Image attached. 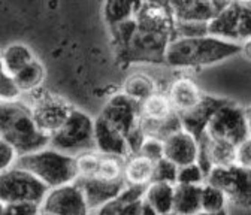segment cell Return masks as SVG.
Returning a JSON list of instances; mask_svg holds the SVG:
<instances>
[{
  "mask_svg": "<svg viewBox=\"0 0 251 215\" xmlns=\"http://www.w3.org/2000/svg\"><path fill=\"white\" fill-rule=\"evenodd\" d=\"M242 52V42L227 41L212 35L174 38L168 47L166 65L171 68H201Z\"/></svg>",
  "mask_w": 251,
  "mask_h": 215,
  "instance_id": "cell-1",
  "label": "cell"
},
{
  "mask_svg": "<svg viewBox=\"0 0 251 215\" xmlns=\"http://www.w3.org/2000/svg\"><path fill=\"white\" fill-rule=\"evenodd\" d=\"M2 139L15 146L20 156L47 148L51 135L45 133L31 112L28 103L23 100H2Z\"/></svg>",
  "mask_w": 251,
  "mask_h": 215,
  "instance_id": "cell-2",
  "label": "cell"
},
{
  "mask_svg": "<svg viewBox=\"0 0 251 215\" xmlns=\"http://www.w3.org/2000/svg\"><path fill=\"white\" fill-rule=\"evenodd\" d=\"M17 166L24 167L39 176L50 189L74 182L79 176L76 156L66 154L55 148H42L30 154L18 156Z\"/></svg>",
  "mask_w": 251,
  "mask_h": 215,
  "instance_id": "cell-3",
  "label": "cell"
},
{
  "mask_svg": "<svg viewBox=\"0 0 251 215\" xmlns=\"http://www.w3.org/2000/svg\"><path fill=\"white\" fill-rule=\"evenodd\" d=\"M100 115L105 117L126 136L132 156L139 154L141 146L147 139V135L142 129L141 102L121 91V93H115L109 97Z\"/></svg>",
  "mask_w": 251,
  "mask_h": 215,
  "instance_id": "cell-4",
  "label": "cell"
},
{
  "mask_svg": "<svg viewBox=\"0 0 251 215\" xmlns=\"http://www.w3.org/2000/svg\"><path fill=\"white\" fill-rule=\"evenodd\" d=\"M94 121L88 114L75 109L55 133L51 135L50 146L66 152L71 156H79L87 151L96 149L94 141Z\"/></svg>",
  "mask_w": 251,
  "mask_h": 215,
  "instance_id": "cell-5",
  "label": "cell"
},
{
  "mask_svg": "<svg viewBox=\"0 0 251 215\" xmlns=\"http://www.w3.org/2000/svg\"><path fill=\"white\" fill-rule=\"evenodd\" d=\"M50 186L39 176L24 167L14 165L2 170L0 176V200L2 203L12 202H38L42 203L50 191Z\"/></svg>",
  "mask_w": 251,
  "mask_h": 215,
  "instance_id": "cell-6",
  "label": "cell"
},
{
  "mask_svg": "<svg viewBox=\"0 0 251 215\" xmlns=\"http://www.w3.org/2000/svg\"><path fill=\"white\" fill-rule=\"evenodd\" d=\"M172 36L160 32H148V30L136 28V32L126 49L117 60L121 65L132 63H166L168 47Z\"/></svg>",
  "mask_w": 251,
  "mask_h": 215,
  "instance_id": "cell-7",
  "label": "cell"
},
{
  "mask_svg": "<svg viewBox=\"0 0 251 215\" xmlns=\"http://www.w3.org/2000/svg\"><path fill=\"white\" fill-rule=\"evenodd\" d=\"M206 182L222 189L229 202L239 208H251V169L238 163L214 166Z\"/></svg>",
  "mask_w": 251,
  "mask_h": 215,
  "instance_id": "cell-8",
  "label": "cell"
},
{
  "mask_svg": "<svg viewBox=\"0 0 251 215\" xmlns=\"http://www.w3.org/2000/svg\"><path fill=\"white\" fill-rule=\"evenodd\" d=\"M28 105L38 126L48 135L55 133L68 119L74 108L60 96L47 93L41 88L28 91Z\"/></svg>",
  "mask_w": 251,
  "mask_h": 215,
  "instance_id": "cell-9",
  "label": "cell"
},
{
  "mask_svg": "<svg viewBox=\"0 0 251 215\" xmlns=\"http://www.w3.org/2000/svg\"><path fill=\"white\" fill-rule=\"evenodd\" d=\"M206 133L214 139H226L235 145H239L250 136L247 109H242L239 105L227 100L212 115L206 127Z\"/></svg>",
  "mask_w": 251,
  "mask_h": 215,
  "instance_id": "cell-10",
  "label": "cell"
},
{
  "mask_svg": "<svg viewBox=\"0 0 251 215\" xmlns=\"http://www.w3.org/2000/svg\"><path fill=\"white\" fill-rule=\"evenodd\" d=\"M42 214L57 215H84L90 212L85 194L78 182H69L54 187L42 202Z\"/></svg>",
  "mask_w": 251,
  "mask_h": 215,
  "instance_id": "cell-11",
  "label": "cell"
},
{
  "mask_svg": "<svg viewBox=\"0 0 251 215\" xmlns=\"http://www.w3.org/2000/svg\"><path fill=\"white\" fill-rule=\"evenodd\" d=\"M78 186L82 189L88 208L90 211H98L102 208L105 203L117 197L123 189L127 186L126 178H118V179H108L103 176H82L79 175L76 179Z\"/></svg>",
  "mask_w": 251,
  "mask_h": 215,
  "instance_id": "cell-12",
  "label": "cell"
},
{
  "mask_svg": "<svg viewBox=\"0 0 251 215\" xmlns=\"http://www.w3.org/2000/svg\"><path fill=\"white\" fill-rule=\"evenodd\" d=\"M175 21L209 23L230 0H160Z\"/></svg>",
  "mask_w": 251,
  "mask_h": 215,
  "instance_id": "cell-13",
  "label": "cell"
},
{
  "mask_svg": "<svg viewBox=\"0 0 251 215\" xmlns=\"http://www.w3.org/2000/svg\"><path fill=\"white\" fill-rule=\"evenodd\" d=\"M236 146L226 139H214L203 135L199 141V159L198 163L203 169L205 175L211 172L214 166H229L236 163Z\"/></svg>",
  "mask_w": 251,
  "mask_h": 215,
  "instance_id": "cell-14",
  "label": "cell"
},
{
  "mask_svg": "<svg viewBox=\"0 0 251 215\" xmlns=\"http://www.w3.org/2000/svg\"><path fill=\"white\" fill-rule=\"evenodd\" d=\"M135 20L141 30L168 33L174 38L175 20L160 0H142L135 12Z\"/></svg>",
  "mask_w": 251,
  "mask_h": 215,
  "instance_id": "cell-15",
  "label": "cell"
},
{
  "mask_svg": "<svg viewBox=\"0 0 251 215\" xmlns=\"http://www.w3.org/2000/svg\"><path fill=\"white\" fill-rule=\"evenodd\" d=\"M226 102H227V99H220V97L203 95L198 105H195L193 108L187 109V111L178 112L181 117L182 127L190 132L192 135H195L198 138V141H201L203 138V135L206 133V127L209 124L212 115Z\"/></svg>",
  "mask_w": 251,
  "mask_h": 215,
  "instance_id": "cell-16",
  "label": "cell"
},
{
  "mask_svg": "<svg viewBox=\"0 0 251 215\" xmlns=\"http://www.w3.org/2000/svg\"><path fill=\"white\" fill-rule=\"evenodd\" d=\"M94 141H96V151H99L100 154L123 159H129L132 156L126 136L102 115L94 121Z\"/></svg>",
  "mask_w": 251,
  "mask_h": 215,
  "instance_id": "cell-17",
  "label": "cell"
},
{
  "mask_svg": "<svg viewBox=\"0 0 251 215\" xmlns=\"http://www.w3.org/2000/svg\"><path fill=\"white\" fill-rule=\"evenodd\" d=\"M165 157L179 167L196 163L199 159V141L188 130L181 129L163 141Z\"/></svg>",
  "mask_w": 251,
  "mask_h": 215,
  "instance_id": "cell-18",
  "label": "cell"
},
{
  "mask_svg": "<svg viewBox=\"0 0 251 215\" xmlns=\"http://www.w3.org/2000/svg\"><path fill=\"white\" fill-rule=\"evenodd\" d=\"M241 9L242 0H230V2L209 21V35L223 38L227 41L241 42Z\"/></svg>",
  "mask_w": 251,
  "mask_h": 215,
  "instance_id": "cell-19",
  "label": "cell"
},
{
  "mask_svg": "<svg viewBox=\"0 0 251 215\" xmlns=\"http://www.w3.org/2000/svg\"><path fill=\"white\" fill-rule=\"evenodd\" d=\"M145 190H147V186L127 184L117 197L105 203L96 212L102 215H108V214L142 215V203H144Z\"/></svg>",
  "mask_w": 251,
  "mask_h": 215,
  "instance_id": "cell-20",
  "label": "cell"
},
{
  "mask_svg": "<svg viewBox=\"0 0 251 215\" xmlns=\"http://www.w3.org/2000/svg\"><path fill=\"white\" fill-rule=\"evenodd\" d=\"M168 96L175 108V111L182 112L193 108L202 99V93L195 81L190 78H178L169 84Z\"/></svg>",
  "mask_w": 251,
  "mask_h": 215,
  "instance_id": "cell-21",
  "label": "cell"
},
{
  "mask_svg": "<svg viewBox=\"0 0 251 215\" xmlns=\"http://www.w3.org/2000/svg\"><path fill=\"white\" fill-rule=\"evenodd\" d=\"M202 190L198 184H175V214H196L202 211Z\"/></svg>",
  "mask_w": 251,
  "mask_h": 215,
  "instance_id": "cell-22",
  "label": "cell"
},
{
  "mask_svg": "<svg viewBox=\"0 0 251 215\" xmlns=\"http://www.w3.org/2000/svg\"><path fill=\"white\" fill-rule=\"evenodd\" d=\"M144 199L154 208L157 214H171L174 212L175 184L151 181L147 186Z\"/></svg>",
  "mask_w": 251,
  "mask_h": 215,
  "instance_id": "cell-23",
  "label": "cell"
},
{
  "mask_svg": "<svg viewBox=\"0 0 251 215\" xmlns=\"http://www.w3.org/2000/svg\"><path fill=\"white\" fill-rule=\"evenodd\" d=\"M155 163L142 154H133L126 160L124 178L127 184L135 186H148L152 179Z\"/></svg>",
  "mask_w": 251,
  "mask_h": 215,
  "instance_id": "cell-24",
  "label": "cell"
},
{
  "mask_svg": "<svg viewBox=\"0 0 251 215\" xmlns=\"http://www.w3.org/2000/svg\"><path fill=\"white\" fill-rule=\"evenodd\" d=\"M33 60V52L30 51L28 47L23 44H11L2 52V69L11 75H15Z\"/></svg>",
  "mask_w": 251,
  "mask_h": 215,
  "instance_id": "cell-25",
  "label": "cell"
},
{
  "mask_svg": "<svg viewBox=\"0 0 251 215\" xmlns=\"http://www.w3.org/2000/svg\"><path fill=\"white\" fill-rule=\"evenodd\" d=\"M141 109H142V117L150 119L166 118L175 111L168 93H165V91H155L148 99L141 102Z\"/></svg>",
  "mask_w": 251,
  "mask_h": 215,
  "instance_id": "cell-26",
  "label": "cell"
},
{
  "mask_svg": "<svg viewBox=\"0 0 251 215\" xmlns=\"http://www.w3.org/2000/svg\"><path fill=\"white\" fill-rule=\"evenodd\" d=\"M123 91L127 96L133 97L135 100L144 102L151 95H154L155 91H159V85H157L155 81L151 79L150 76L136 73V75H132L126 79V82L123 85Z\"/></svg>",
  "mask_w": 251,
  "mask_h": 215,
  "instance_id": "cell-27",
  "label": "cell"
},
{
  "mask_svg": "<svg viewBox=\"0 0 251 215\" xmlns=\"http://www.w3.org/2000/svg\"><path fill=\"white\" fill-rule=\"evenodd\" d=\"M138 6V0H106L103 14L108 25H114L117 23L133 18Z\"/></svg>",
  "mask_w": 251,
  "mask_h": 215,
  "instance_id": "cell-28",
  "label": "cell"
},
{
  "mask_svg": "<svg viewBox=\"0 0 251 215\" xmlns=\"http://www.w3.org/2000/svg\"><path fill=\"white\" fill-rule=\"evenodd\" d=\"M111 28V35H112V48L115 51V55L117 58L127 49L135 32H136V28H138V23L133 18H129V20H126V21H121V23H117L114 25H109Z\"/></svg>",
  "mask_w": 251,
  "mask_h": 215,
  "instance_id": "cell-29",
  "label": "cell"
},
{
  "mask_svg": "<svg viewBox=\"0 0 251 215\" xmlns=\"http://www.w3.org/2000/svg\"><path fill=\"white\" fill-rule=\"evenodd\" d=\"M44 76H45L44 66L36 58L33 61H30L27 66H24L21 71H18L14 75V78H15L17 84L20 85L23 93H28V91H31V90L39 88V85L44 81Z\"/></svg>",
  "mask_w": 251,
  "mask_h": 215,
  "instance_id": "cell-30",
  "label": "cell"
},
{
  "mask_svg": "<svg viewBox=\"0 0 251 215\" xmlns=\"http://www.w3.org/2000/svg\"><path fill=\"white\" fill-rule=\"evenodd\" d=\"M229 202L226 193L212 184L206 182V186H203L202 190V211L208 214H218L223 212L226 203Z\"/></svg>",
  "mask_w": 251,
  "mask_h": 215,
  "instance_id": "cell-31",
  "label": "cell"
},
{
  "mask_svg": "<svg viewBox=\"0 0 251 215\" xmlns=\"http://www.w3.org/2000/svg\"><path fill=\"white\" fill-rule=\"evenodd\" d=\"M205 35H209V23L206 21H175L174 38H195Z\"/></svg>",
  "mask_w": 251,
  "mask_h": 215,
  "instance_id": "cell-32",
  "label": "cell"
},
{
  "mask_svg": "<svg viewBox=\"0 0 251 215\" xmlns=\"http://www.w3.org/2000/svg\"><path fill=\"white\" fill-rule=\"evenodd\" d=\"M178 172H179V166L175 165L168 157H163L159 162H155L154 173H152V179L151 181L176 184L178 182Z\"/></svg>",
  "mask_w": 251,
  "mask_h": 215,
  "instance_id": "cell-33",
  "label": "cell"
},
{
  "mask_svg": "<svg viewBox=\"0 0 251 215\" xmlns=\"http://www.w3.org/2000/svg\"><path fill=\"white\" fill-rule=\"evenodd\" d=\"M205 179H206V175L198 162L179 167V172H178L179 184H198V186H201Z\"/></svg>",
  "mask_w": 251,
  "mask_h": 215,
  "instance_id": "cell-34",
  "label": "cell"
},
{
  "mask_svg": "<svg viewBox=\"0 0 251 215\" xmlns=\"http://www.w3.org/2000/svg\"><path fill=\"white\" fill-rule=\"evenodd\" d=\"M42 209V203L38 202H12V203H3L2 212L6 215H33L39 214Z\"/></svg>",
  "mask_w": 251,
  "mask_h": 215,
  "instance_id": "cell-35",
  "label": "cell"
},
{
  "mask_svg": "<svg viewBox=\"0 0 251 215\" xmlns=\"http://www.w3.org/2000/svg\"><path fill=\"white\" fill-rule=\"evenodd\" d=\"M139 154L148 157L150 160H152L154 163L159 162L160 159L165 157V145L162 139H157V138H148L144 141Z\"/></svg>",
  "mask_w": 251,
  "mask_h": 215,
  "instance_id": "cell-36",
  "label": "cell"
},
{
  "mask_svg": "<svg viewBox=\"0 0 251 215\" xmlns=\"http://www.w3.org/2000/svg\"><path fill=\"white\" fill-rule=\"evenodd\" d=\"M0 93H2V100H17L23 95V91L20 85L17 84L14 75H11L6 71L2 72V87H0Z\"/></svg>",
  "mask_w": 251,
  "mask_h": 215,
  "instance_id": "cell-37",
  "label": "cell"
},
{
  "mask_svg": "<svg viewBox=\"0 0 251 215\" xmlns=\"http://www.w3.org/2000/svg\"><path fill=\"white\" fill-rule=\"evenodd\" d=\"M18 156H20L18 151L15 149L12 143H9L5 139L0 141V169L5 170V169L12 167L17 163Z\"/></svg>",
  "mask_w": 251,
  "mask_h": 215,
  "instance_id": "cell-38",
  "label": "cell"
},
{
  "mask_svg": "<svg viewBox=\"0 0 251 215\" xmlns=\"http://www.w3.org/2000/svg\"><path fill=\"white\" fill-rule=\"evenodd\" d=\"M236 163L251 169V136L236 146Z\"/></svg>",
  "mask_w": 251,
  "mask_h": 215,
  "instance_id": "cell-39",
  "label": "cell"
},
{
  "mask_svg": "<svg viewBox=\"0 0 251 215\" xmlns=\"http://www.w3.org/2000/svg\"><path fill=\"white\" fill-rule=\"evenodd\" d=\"M242 54H244L248 60H251V38H248V39H245V41L242 42Z\"/></svg>",
  "mask_w": 251,
  "mask_h": 215,
  "instance_id": "cell-40",
  "label": "cell"
},
{
  "mask_svg": "<svg viewBox=\"0 0 251 215\" xmlns=\"http://www.w3.org/2000/svg\"><path fill=\"white\" fill-rule=\"evenodd\" d=\"M247 122H248V132H250V136H251V106L247 109Z\"/></svg>",
  "mask_w": 251,
  "mask_h": 215,
  "instance_id": "cell-41",
  "label": "cell"
},
{
  "mask_svg": "<svg viewBox=\"0 0 251 215\" xmlns=\"http://www.w3.org/2000/svg\"><path fill=\"white\" fill-rule=\"evenodd\" d=\"M138 3H139V5H141V3H142V0H138Z\"/></svg>",
  "mask_w": 251,
  "mask_h": 215,
  "instance_id": "cell-42",
  "label": "cell"
}]
</instances>
